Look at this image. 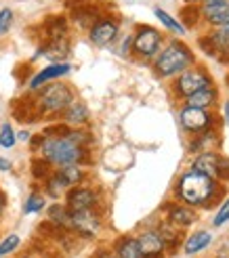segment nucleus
<instances>
[{
    "instance_id": "bb28decb",
    "label": "nucleus",
    "mask_w": 229,
    "mask_h": 258,
    "mask_svg": "<svg viewBox=\"0 0 229 258\" xmlns=\"http://www.w3.org/2000/svg\"><path fill=\"white\" fill-rule=\"evenodd\" d=\"M15 141H17V135L13 133V128L9 124H5L3 128H0V145L9 149V147L15 145Z\"/></svg>"
},
{
    "instance_id": "4be33fe9",
    "label": "nucleus",
    "mask_w": 229,
    "mask_h": 258,
    "mask_svg": "<svg viewBox=\"0 0 229 258\" xmlns=\"http://www.w3.org/2000/svg\"><path fill=\"white\" fill-rule=\"evenodd\" d=\"M44 30H46V36L50 38V40H55V38H66L68 21L63 17H48L46 23H44Z\"/></svg>"
},
{
    "instance_id": "2f4dec72",
    "label": "nucleus",
    "mask_w": 229,
    "mask_h": 258,
    "mask_svg": "<svg viewBox=\"0 0 229 258\" xmlns=\"http://www.w3.org/2000/svg\"><path fill=\"white\" fill-rule=\"evenodd\" d=\"M0 170H11V162L5 160V158H0Z\"/></svg>"
},
{
    "instance_id": "39448f33",
    "label": "nucleus",
    "mask_w": 229,
    "mask_h": 258,
    "mask_svg": "<svg viewBox=\"0 0 229 258\" xmlns=\"http://www.w3.org/2000/svg\"><path fill=\"white\" fill-rule=\"evenodd\" d=\"M194 170L204 174L208 178H227L229 176V162H225L219 153L214 151H204L202 156L194 160Z\"/></svg>"
},
{
    "instance_id": "72a5a7b5",
    "label": "nucleus",
    "mask_w": 229,
    "mask_h": 258,
    "mask_svg": "<svg viewBox=\"0 0 229 258\" xmlns=\"http://www.w3.org/2000/svg\"><path fill=\"white\" fill-rule=\"evenodd\" d=\"M17 137H19L21 141H28V139H30V133H28V131H21V133H19Z\"/></svg>"
},
{
    "instance_id": "2eb2a0df",
    "label": "nucleus",
    "mask_w": 229,
    "mask_h": 258,
    "mask_svg": "<svg viewBox=\"0 0 229 258\" xmlns=\"http://www.w3.org/2000/svg\"><path fill=\"white\" fill-rule=\"evenodd\" d=\"M68 53H70L68 38H55V40H48V44L42 46L38 55H44L46 59H50L53 63H59V61H63L68 57Z\"/></svg>"
},
{
    "instance_id": "c9c22d12",
    "label": "nucleus",
    "mask_w": 229,
    "mask_h": 258,
    "mask_svg": "<svg viewBox=\"0 0 229 258\" xmlns=\"http://www.w3.org/2000/svg\"><path fill=\"white\" fill-rule=\"evenodd\" d=\"M225 115H227V120H229V103L225 105Z\"/></svg>"
},
{
    "instance_id": "b1692460",
    "label": "nucleus",
    "mask_w": 229,
    "mask_h": 258,
    "mask_svg": "<svg viewBox=\"0 0 229 258\" xmlns=\"http://www.w3.org/2000/svg\"><path fill=\"white\" fill-rule=\"evenodd\" d=\"M156 17L164 23V25H166V28L168 30H173L175 34H185V30H183V25L179 23V21H177V19H173L170 15H168V13L166 11H162V9H156Z\"/></svg>"
},
{
    "instance_id": "5701e85b",
    "label": "nucleus",
    "mask_w": 229,
    "mask_h": 258,
    "mask_svg": "<svg viewBox=\"0 0 229 258\" xmlns=\"http://www.w3.org/2000/svg\"><path fill=\"white\" fill-rule=\"evenodd\" d=\"M170 223L175 225H181V227H187V225H192L196 221V214L189 210V208H181V206H175V208H170Z\"/></svg>"
},
{
    "instance_id": "f704fd0d",
    "label": "nucleus",
    "mask_w": 229,
    "mask_h": 258,
    "mask_svg": "<svg viewBox=\"0 0 229 258\" xmlns=\"http://www.w3.org/2000/svg\"><path fill=\"white\" fill-rule=\"evenodd\" d=\"M5 210V196H3V191H0V214H3Z\"/></svg>"
},
{
    "instance_id": "a878e982",
    "label": "nucleus",
    "mask_w": 229,
    "mask_h": 258,
    "mask_svg": "<svg viewBox=\"0 0 229 258\" xmlns=\"http://www.w3.org/2000/svg\"><path fill=\"white\" fill-rule=\"evenodd\" d=\"M17 246H19V235H15V233L7 235V237L3 239V243H0V258L7 256V254H11V252H15Z\"/></svg>"
},
{
    "instance_id": "f8f14e48",
    "label": "nucleus",
    "mask_w": 229,
    "mask_h": 258,
    "mask_svg": "<svg viewBox=\"0 0 229 258\" xmlns=\"http://www.w3.org/2000/svg\"><path fill=\"white\" fill-rule=\"evenodd\" d=\"M70 70H72V66H70V63H66V61H59V63H53V66H48V68H42V70L32 78L30 88H34V90L40 88V86H44L46 82L57 80V78H61V76L70 74Z\"/></svg>"
},
{
    "instance_id": "6e6552de",
    "label": "nucleus",
    "mask_w": 229,
    "mask_h": 258,
    "mask_svg": "<svg viewBox=\"0 0 229 258\" xmlns=\"http://www.w3.org/2000/svg\"><path fill=\"white\" fill-rule=\"evenodd\" d=\"M97 204V193L88 187H72L68 191L66 198V208L70 212H78V210H91Z\"/></svg>"
},
{
    "instance_id": "f3484780",
    "label": "nucleus",
    "mask_w": 229,
    "mask_h": 258,
    "mask_svg": "<svg viewBox=\"0 0 229 258\" xmlns=\"http://www.w3.org/2000/svg\"><path fill=\"white\" fill-rule=\"evenodd\" d=\"M55 176L61 180V185L66 189H72V187H76L84 178V172H82V168L78 164H66V166H61V168L55 172Z\"/></svg>"
},
{
    "instance_id": "f03ea898",
    "label": "nucleus",
    "mask_w": 229,
    "mask_h": 258,
    "mask_svg": "<svg viewBox=\"0 0 229 258\" xmlns=\"http://www.w3.org/2000/svg\"><path fill=\"white\" fill-rule=\"evenodd\" d=\"M179 193H181V198L187 202V204H204L212 198V193H214V180L204 176V174H200L196 170L192 172H187L183 178H181V183H179Z\"/></svg>"
},
{
    "instance_id": "e433bc0d",
    "label": "nucleus",
    "mask_w": 229,
    "mask_h": 258,
    "mask_svg": "<svg viewBox=\"0 0 229 258\" xmlns=\"http://www.w3.org/2000/svg\"><path fill=\"white\" fill-rule=\"evenodd\" d=\"M206 3H225V0H206Z\"/></svg>"
},
{
    "instance_id": "393cba45",
    "label": "nucleus",
    "mask_w": 229,
    "mask_h": 258,
    "mask_svg": "<svg viewBox=\"0 0 229 258\" xmlns=\"http://www.w3.org/2000/svg\"><path fill=\"white\" fill-rule=\"evenodd\" d=\"M44 198L40 196V193H32V196L28 198V202H25V214H34V212H40L44 208Z\"/></svg>"
},
{
    "instance_id": "9b49d317",
    "label": "nucleus",
    "mask_w": 229,
    "mask_h": 258,
    "mask_svg": "<svg viewBox=\"0 0 229 258\" xmlns=\"http://www.w3.org/2000/svg\"><path fill=\"white\" fill-rule=\"evenodd\" d=\"M181 120V126L185 128V131L189 133H200L204 131V128H208L210 124V115L204 111V109H198V107H185L179 115Z\"/></svg>"
},
{
    "instance_id": "c85d7f7f",
    "label": "nucleus",
    "mask_w": 229,
    "mask_h": 258,
    "mask_svg": "<svg viewBox=\"0 0 229 258\" xmlns=\"http://www.w3.org/2000/svg\"><path fill=\"white\" fill-rule=\"evenodd\" d=\"M11 23H13V11L3 9L0 11V36H5L11 30Z\"/></svg>"
},
{
    "instance_id": "412c9836",
    "label": "nucleus",
    "mask_w": 229,
    "mask_h": 258,
    "mask_svg": "<svg viewBox=\"0 0 229 258\" xmlns=\"http://www.w3.org/2000/svg\"><path fill=\"white\" fill-rule=\"evenodd\" d=\"M212 241V235L206 233V231H200V233H194L185 241V254H198L200 250H204L208 243Z\"/></svg>"
},
{
    "instance_id": "0eeeda50",
    "label": "nucleus",
    "mask_w": 229,
    "mask_h": 258,
    "mask_svg": "<svg viewBox=\"0 0 229 258\" xmlns=\"http://www.w3.org/2000/svg\"><path fill=\"white\" fill-rule=\"evenodd\" d=\"M212 82H210V76L200 70V68H194V70H183V74L179 76V80H177V93L181 97H189L198 93L202 88H208Z\"/></svg>"
},
{
    "instance_id": "6ab92c4d",
    "label": "nucleus",
    "mask_w": 229,
    "mask_h": 258,
    "mask_svg": "<svg viewBox=\"0 0 229 258\" xmlns=\"http://www.w3.org/2000/svg\"><path fill=\"white\" fill-rule=\"evenodd\" d=\"M116 254H118V258H145L141 248H139L137 239H133V237L120 239L118 246H116Z\"/></svg>"
},
{
    "instance_id": "423d86ee",
    "label": "nucleus",
    "mask_w": 229,
    "mask_h": 258,
    "mask_svg": "<svg viewBox=\"0 0 229 258\" xmlns=\"http://www.w3.org/2000/svg\"><path fill=\"white\" fill-rule=\"evenodd\" d=\"M162 36L158 30L149 28V25H141L133 36V50L139 57H154L160 50Z\"/></svg>"
},
{
    "instance_id": "7ed1b4c3",
    "label": "nucleus",
    "mask_w": 229,
    "mask_h": 258,
    "mask_svg": "<svg viewBox=\"0 0 229 258\" xmlns=\"http://www.w3.org/2000/svg\"><path fill=\"white\" fill-rule=\"evenodd\" d=\"M74 101V93L72 88L66 86V84H50L46 86L40 95H38L36 99V107L40 113H61L63 109H66L70 103Z\"/></svg>"
},
{
    "instance_id": "cd10ccee",
    "label": "nucleus",
    "mask_w": 229,
    "mask_h": 258,
    "mask_svg": "<svg viewBox=\"0 0 229 258\" xmlns=\"http://www.w3.org/2000/svg\"><path fill=\"white\" fill-rule=\"evenodd\" d=\"M66 137H68L70 141H74L76 145H80V147H86L88 143H91V135L82 133V131H68Z\"/></svg>"
},
{
    "instance_id": "9d476101",
    "label": "nucleus",
    "mask_w": 229,
    "mask_h": 258,
    "mask_svg": "<svg viewBox=\"0 0 229 258\" xmlns=\"http://www.w3.org/2000/svg\"><path fill=\"white\" fill-rule=\"evenodd\" d=\"M70 214H72V229L78 231V233L84 235V237H93L97 231H99V227H101L99 216L93 212V208L91 210L70 212Z\"/></svg>"
},
{
    "instance_id": "1a4fd4ad",
    "label": "nucleus",
    "mask_w": 229,
    "mask_h": 258,
    "mask_svg": "<svg viewBox=\"0 0 229 258\" xmlns=\"http://www.w3.org/2000/svg\"><path fill=\"white\" fill-rule=\"evenodd\" d=\"M116 36H118V23L113 19H97L91 25V32H88L91 42L97 46H107L109 42L116 40Z\"/></svg>"
},
{
    "instance_id": "473e14b6",
    "label": "nucleus",
    "mask_w": 229,
    "mask_h": 258,
    "mask_svg": "<svg viewBox=\"0 0 229 258\" xmlns=\"http://www.w3.org/2000/svg\"><path fill=\"white\" fill-rule=\"evenodd\" d=\"M219 32H221V34H225V36L229 38V21H227L225 25H221V30H219Z\"/></svg>"
},
{
    "instance_id": "dca6fc26",
    "label": "nucleus",
    "mask_w": 229,
    "mask_h": 258,
    "mask_svg": "<svg viewBox=\"0 0 229 258\" xmlns=\"http://www.w3.org/2000/svg\"><path fill=\"white\" fill-rule=\"evenodd\" d=\"M63 122L66 124H70V126H82V124H86L88 122V109H86V105L84 103H80V101H72L70 105L63 109Z\"/></svg>"
},
{
    "instance_id": "4c0bfd02",
    "label": "nucleus",
    "mask_w": 229,
    "mask_h": 258,
    "mask_svg": "<svg viewBox=\"0 0 229 258\" xmlns=\"http://www.w3.org/2000/svg\"><path fill=\"white\" fill-rule=\"evenodd\" d=\"M99 258H107V256H99Z\"/></svg>"
},
{
    "instance_id": "f257e3e1",
    "label": "nucleus",
    "mask_w": 229,
    "mask_h": 258,
    "mask_svg": "<svg viewBox=\"0 0 229 258\" xmlns=\"http://www.w3.org/2000/svg\"><path fill=\"white\" fill-rule=\"evenodd\" d=\"M34 145H38L42 158L50 164L57 166H66V164H80L86 153L84 147L76 145L74 141H70L66 135L63 137H55V135H44L34 139Z\"/></svg>"
},
{
    "instance_id": "20e7f679",
    "label": "nucleus",
    "mask_w": 229,
    "mask_h": 258,
    "mask_svg": "<svg viewBox=\"0 0 229 258\" xmlns=\"http://www.w3.org/2000/svg\"><path fill=\"white\" fill-rule=\"evenodd\" d=\"M189 63H192V53H189V48L185 44L173 42L156 61V72L160 76H175V74L187 70Z\"/></svg>"
},
{
    "instance_id": "a211bd4d",
    "label": "nucleus",
    "mask_w": 229,
    "mask_h": 258,
    "mask_svg": "<svg viewBox=\"0 0 229 258\" xmlns=\"http://www.w3.org/2000/svg\"><path fill=\"white\" fill-rule=\"evenodd\" d=\"M187 99V107H198V109H204V107H210L214 99H217V93H214V88H202L198 93L185 97Z\"/></svg>"
},
{
    "instance_id": "ddd939ff",
    "label": "nucleus",
    "mask_w": 229,
    "mask_h": 258,
    "mask_svg": "<svg viewBox=\"0 0 229 258\" xmlns=\"http://www.w3.org/2000/svg\"><path fill=\"white\" fill-rule=\"evenodd\" d=\"M137 243H139V248H141L145 258H156L164 252V248H166L160 233H156V231H145V233H141L137 237Z\"/></svg>"
},
{
    "instance_id": "4468645a",
    "label": "nucleus",
    "mask_w": 229,
    "mask_h": 258,
    "mask_svg": "<svg viewBox=\"0 0 229 258\" xmlns=\"http://www.w3.org/2000/svg\"><path fill=\"white\" fill-rule=\"evenodd\" d=\"M202 15L212 25H225L229 21V0H225V3H204Z\"/></svg>"
},
{
    "instance_id": "c756f323",
    "label": "nucleus",
    "mask_w": 229,
    "mask_h": 258,
    "mask_svg": "<svg viewBox=\"0 0 229 258\" xmlns=\"http://www.w3.org/2000/svg\"><path fill=\"white\" fill-rule=\"evenodd\" d=\"M229 221V200L221 206V210L217 212V216H214V227H221Z\"/></svg>"
},
{
    "instance_id": "aec40b11",
    "label": "nucleus",
    "mask_w": 229,
    "mask_h": 258,
    "mask_svg": "<svg viewBox=\"0 0 229 258\" xmlns=\"http://www.w3.org/2000/svg\"><path fill=\"white\" fill-rule=\"evenodd\" d=\"M48 218H50V223L57 225V227H63V229H72V214L70 210L66 208V206H50V210H48Z\"/></svg>"
},
{
    "instance_id": "7c9ffc66",
    "label": "nucleus",
    "mask_w": 229,
    "mask_h": 258,
    "mask_svg": "<svg viewBox=\"0 0 229 258\" xmlns=\"http://www.w3.org/2000/svg\"><path fill=\"white\" fill-rule=\"evenodd\" d=\"M48 164L50 162H34L32 166H34V176H38V178H42V176H48Z\"/></svg>"
}]
</instances>
